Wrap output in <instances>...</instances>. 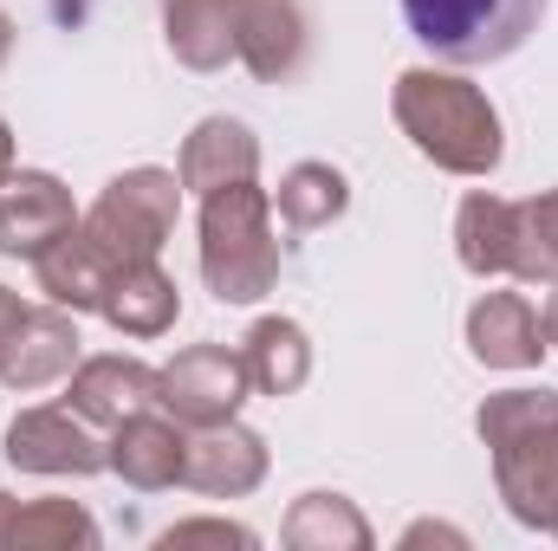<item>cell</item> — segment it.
Segmentation results:
<instances>
[{
	"label": "cell",
	"mask_w": 558,
	"mask_h": 551,
	"mask_svg": "<svg viewBox=\"0 0 558 551\" xmlns=\"http://www.w3.org/2000/svg\"><path fill=\"white\" fill-rule=\"evenodd\" d=\"M513 273L526 279L558 273V195L513 208Z\"/></svg>",
	"instance_id": "7402d4cb"
},
{
	"label": "cell",
	"mask_w": 558,
	"mask_h": 551,
	"mask_svg": "<svg viewBox=\"0 0 558 551\" xmlns=\"http://www.w3.org/2000/svg\"><path fill=\"white\" fill-rule=\"evenodd\" d=\"M202 273L215 285V298L247 305L260 298L279 273V247L267 234V195L254 182H228L208 195L202 215Z\"/></svg>",
	"instance_id": "3957f363"
},
{
	"label": "cell",
	"mask_w": 558,
	"mask_h": 551,
	"mask_svg": "<svg viewBox=\"0 0 558 551\" xmlns=\"http://www.w3.org/2000/svg\"><path fill=\"white\" fill-rule=\"evenodd\" d=\"M254 162H260V149H254V137L234 124V118H208L195 137H189V149H182V188H228V182H247L254 175Z\"/></svg>",
	"instance_id": "5bb4252c"
},
{
	"label": "cell",
	"mask_w": 558,
	"mask_h": 551,
	"mask_svg": "<svg viewBox=\"0 0 558 551\" xmlns=\"http://www.w3.org/2000/svg\"><path fill=\"white\" fill-rule=\"evenodd\" d=\"M260 474H267V448H260V434H247V428L215 421L195 448H182V480H189L195 493L234 500V493L260 487Z\"/></svg>",
	"instance_id": "9c48e42d"
},
{
	"label": "cell",
	"mask_w": 558,
	"mask_h": 551,
	"mask_svg": "<svg viewBox=\"0 0 558 551\" xmlns=\"http://www.w3.org/2000/svg\"><path fill=\"white\" fill-rule=\"evenodd\" d=\"M546 0H403V20L448 65H494L526 46Z\"/></svg>",
	"instance_id": "277c9868"
},
{
	"label": "cell",
	"mask_w": 558,
	"mask_h": 551,
	"mask_svg": "<svg viewBox=\"0 0 558 551\" xmlns=\"http://www.w3.org/2000/svg\"><path fill=\"white\" fill-rule=\"evenodd\" d=\"M546 338L558 344V292H553V305H546Z\"/></svg>",
	"instance_id": "83f0119b"
},
{
	"label": "cell",
	"mask_w": 558,
	"mask_h": 551,
	"mask_svg": "<svg viewBox=\"0 0 558 551\" xmlns=\"http://www.w3.org/2000/svg\"><path fill=\"white\" fill-rule=\"evenodd\" d=\"M247 396V357H228L221 344H202V351H182L169 370H162V409H175L195 428H215L241 409Z\"/></svg>",
	"instance_id": "8992f818"
},
{
	"label": "cell",
	"mask_w": 558,
	"mask_h": 551,
	"mask_svg": "<svg viewBox=\"0 0 558 551\" xmlns=\"http://www.w3.org/2000/svg\"><path fill=\"white\" fill-rule=\"evenodd\" d=\"M182 434L169 428V421H156V415H124L118 421V441H111V467L131 480V487H175L182 480Z\"/></svg>",
	"instance_id": "7c38bea8"
},
{
	"label": "cell",
	"mask_w": 558,
	"mask_h": 551,
	"mask_svg": "<svg viewBox=\"0 0 558 551\" xmlns=\"http://www.w3.org/2000/svg\"><path fill=\"white\" fill-rule=\"evenodd\" d=\"M7 461L13 467H33V474H98L105 454L98 441L72 421V403L65 409H33L7 428Z\"/></svg>",
	"instance_id": "52a82bcc"
},
{
	"label": "cell",
	"mask_w": 558,
	"mask_h": 551,
	"mask_svg": "<svg viewBox=\"0 0 558 551\" xmlns=\"http://www.w3.org/2000/svg\"><path fill=\"white\" fill-rule=\"evenodd\" d=\"M20 325H26V305H20V298H13V292L0 285V357L13 351V338H20Z\"/></svg>",
	"instance_id": "484cf974"
},
{
	"label": "cell",
	"mask_w": 558,
	"mask_h": 551,
	"mask_svg": "<svg viewBox=\"0 0 558 551\" xmlns=\"http://www.w3.org/2000/svg\"><path fill=\"white\" fill-rule=\"evenodd\" d=\"M169 46L195 72L221 65L234 52V13H228V0H169Z\"/></svg>",
	"instance_id": "d6986e66"
},
{
	"label": "cell",
	"mask_w": 558,
	"mask_h": 551,
	"mask_svg": "<svg viewBox=\"0 0 558 551\" xmlns=\"http://www.w3.org/2000/svg\"><path fill=\"white\" fill-rule=\"evenodd\" d=\"M189 539H234V546H254V532H241V526H175V532H162V546H189Z\"/></svg>",
	"instance_id": "d4e9b609"
},
{
	"label": "cell",
	"mask_w": 558,
	"mask_h": 551,
	"mask_svg": "<svg viewBox=\"0 0 558 551\" xmlns=\"http://www.w3.org/2000/svg\"><path fill=\"white\" fill-rule=\"evenodd\" d=\"M461 267L468 273H507L513 267V208L494 195L461 201Z\"/></svg>",
	"instance_id": "ffe728a7"
},
{
	"label": "cell",
	"mask_w": 558,
	"mask_h": 551,
	"mask_svg": "<svg viewBox=\"0 0 558 551\" xmlns=\"http://www.w3.org/2000/svg\"><path fill=\"white\" fill-rule=\"evenodd\" d=\"M546 331H539V311L520 298V292H487L474 311H468V344H474V357L481 364H500V370H526V364H539V344Z\"/></svg>",
	"instance_id": "30bf717a"
},
{
	"label": "cell",
	"mask_w": 558,
	"mask_h": 551,
	"mask_svg": "<svg viewBox=\"0 0 558 551\" xmlns=\"http://www.w3.org/2000/svg\"><path fill=\"white\" fill-rule=\"evenodd\" d=\"M305 370H312V357H305V331L292 318L254 325V338H247V383H260L267 396H292L305 383Z\"/></svg>",
	"instance_id": "ac0fdd59"
},
{
	"label": "cell",
	"mask_w": 558,
	"mask_h": 551,
	"mask_svg": "<svg viewBox=\"0 0 558 551\" xmlns=\"http://www.w3.org/2000/svg\"><path fill=\"white\" fill-rule=\"evenodd\" d=\"M175 228V175L162 169H131L118 175L98 208L85 215V234L98 241V254L111 267H137V260H156V247L169 241Z\"/></svg>",
	"instance_id": "5b68a950"
},
{
	"label": "cell",
	"mask_w": 558,
	"mask_h": 551,
	"mask_svg": "<svg viewBox=\"0 0 558 551\" xmlns=\"http://www.w3.org/2000/svg\"><path fill=\"white\" fill-rule=\"evenodd\" d=\"M72 357H78V331H72L59 311H26V325H20L13 351L0 357V383L39 390V383H52Z\"/></svg>",
	"instance_id": "9a60e30c"
},
{
	"label": "cell",
	"mask_w": 558,
	"mask_h": 551,
	"mask_svg": "<svg viewBox=\"0 0 558 551\" xmlns=\"http://www.w3.org/2000/svg\"><path fill=\"white\" fill-rule=\"evenodd\" d=\"M397 118L416 137L422 156H435L454 175H487L500 162V118H494V105L474 85L448 78V72H403Z\"/></svg>",
	"instance_id": "7a4b0ae2"
},
{
	"label": "cell",
	"mask_w": 558,
	"mask_h": 551,
	"mask_svg": "<svg viewBox=\"0 0 558 551\" xmlns=\"http://www.w3.org/2000/svg\"><path fill=\"white\" fill-rule=\"evenodd\" d=\"M344 175L338 169H325V162H299L292 175H286V188H279V215H286V228H325L331 215H344Z\"/></svg>",
	"instance_id": "44dd1931"
},
{
	"label": "cell",
	"mask_w": 558,
	"mask_h": 551,
	"mask_svg": "<svg viewBox=\"0 0 558 551\" xmlns=\"http://www.w3.org/2000/svg\"><path fill=\"white\" fill-rule=\"evenodd\" d=\"M59 234H72V195L52 175H13L0 188V254H46Z\"/></svg>",
	"instance_id": "ba28073f"
},
{
	"label": "cell",
	"mask_w": 558,
	"mask_h": 551,
	"mask_svg": "<svg viewBox=\"0 0 558 551\" xmlns=\"http://www.w3.org/2000/svg\"><path fill=\"white\" fill-rule=\"evenodd\" d=\"M481 434L500 454V487L526 526L558 532V396L507 390L481 409Z\"/></svg>",
	"instance_id": "6da1fadb"
},
{
	"label": "cell",
	"mask_w": 558,
	"mask_h": 551,
	"mask_svg": "<svg viewBox=\"0 0 558 551\" xmlns=\"http://www.w3.org/2000/svg\"><path fill=\"white\" fill-rule=\"evenodd\" d=\"M105 318H111L118 331H131V338H156V331H169V318H175V285L156 273L149 260L118 267L111 292H105Z\"/></svg>",
	"instance_id": "e0dca14e"
},
{
	"label": "cell",
	"mask_w": 558,
	"mask_h": 551,
	"mask_svg": "<svg viewBox=\"0 0 558 551\" xmlns=\"http://www.w3.org/2000/svg\"><path fill=\"white\" fill-rule=\"evenodd\" d=\"M234 52H241L260 78H286V72L299 65V52H305L299 13H292L286 0H254V7L234 20Z\"/></svg>",
	"instance_id": "2e32d148"
},
{
	"label": "cell",
	"mask_w": 558,
	"mask_h": 551,
	"mask_svg": "<svg viewBox=\"0 0 558 551\" xmlns=\"http://www.w3.org/2000/svg\"><path fill=\"white\" fill-rule=\"evenodd\" d=\"M286 539L292 546H318V539H344V546H371V532H364V519L338 500V493H305L299 500V513L286 519Z\"/></svg>",
	"instance_id": "cb8c5ba5"
},
{
	"label": "cell",
	"mask_w": 558,
	"mask_h": 551,
	"mask_svg": "<svg viewBox=\"0 0 558 551\" xmlns=\"http://www.w3.org/2000/svg\"><path fill=\"white\" fill-rule=\"evenodd\" d=\"M98 526L72 500H46L33 513H7V546H92Z\"/></svg>",
	"instance_id": "603a6c76"
},
{
	"label": "cell",
	"mask_w": 558,
	"mask_h": 551,
	"mask_svg": "<svg viewBox=\"0 0 558 551\" xmlns=\"http://www.w3.org/2000/svg\"><path fill=\"white\" fill-rule=\"evenodd\" d=\"M111 279H118V267L98 254V241L78 228V234H59L46 254H39V285L59 298V305H105V292H111Z\"/></svg>",
	"instance_id": "4fadbf2b"
},
{
	"label": "cell",
	"mask_w": 558,
	"mask_h": 551,
	"mask_svg": "<svg viewBox=\"0 0 558 551\" xmlns=\"http://www.w3.org/2000/svg\"><path fill=\"white\" fill-rule=\"evenodd\" d=\"M13 169V137H7V124H0V175Z\"/></svg>",
	"instance_id": "4316f807"
},
{
	"label": "cell",
	"mask_w": 558,
	"mask_h": 551,
	"mask_svg": "<svg viewBox=\"0 0 558 551\" xmlns=\"http://www.w3.org/2000/svg\"><path fill=\"white\" fill-rule=\"evenodd\" d=\"M156 390H162V377H156V370L124 364V357H98V364H85V370L72 377V409L92 415V421H124V415L162 403Z\"/></svg>",
	"instance_id": "8fae6325"
},
{
	"label": "cell",
	"mask_w": 558,
	"mask_h": 551,
	"mask_svg": "<svg viewBox=\"0 0 558 551\" xmlns=\"http://www.w3.org/2000/svg\"><path fill=\"white\" fill-rule=\"evenodd\" d=\"M7 46H13V26H7V13H0V59H7Z\"/></svg>",
	"instance_id": "f1b7e54d"
}]
</instances>
